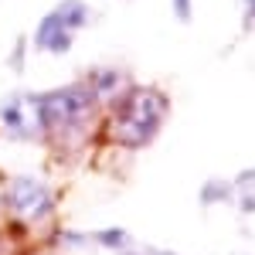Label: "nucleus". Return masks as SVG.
Here are the masks:
<instances>
[{
	"instance_id": "14",
	"label": "nucleus",
	"mask_w": 255,
	"mask_h": 255,
	"mask_svg": "<svg viewBox=\"0 0 255 255\" xmlns=\"http://www.w3.org/2000/svg\"><path fill=\"white\" fill-rule=\"evenodd\" d=\"M242 211H245V215H255V194L242 197Z\"/></svg>"
},
{
	"instance_id": "5",
	"label": "nucleus",
	"mask_w": 255,
	"mask_h": 255,
	"mask_svg": "<svg viewBox=\"0 0 255 255\" xmlns=\"http://www.w3.org/2000/svg\"><path fill=\"white\" fill-rule=\"evenodd\" d=\"M34 44H38L41 51H51V55H65L72 48V31L61 24L58 10L44 14V20H41L38 31H34Z\"/></svg>"
},
{
	"instance_id": "10",
	"label": "nucleus",
	"mask_w": 255,
	"mask_h": 255,
	"mask_svg": "<svg viewBox=\"0 0 255 255\" xmlns=\"http://www.w3.org/2000/svg\"><path fill=\"white\" fill-rule=\"evenodd\" d=\"M24 48H27V41H24V38L14 41V51H10V68H14V72H20V68H24V55H27Z\"/></svg>"
},
{
	"instance_id": "7",
	"label": "nucleus",
	"mask_w": 255,
	"mask_h": 255,
	"mask_svg": "<svg viewBox=\"0 0 255 255\" xmlns=\"http://www.w3.org/2000/svg\"><path fill=\"white\" fill-rule=\"evenodd\" d=\"M55 10H58L61 24H65V27L72 31V34H75L79 27H85V24L92 20V10H89V3H85V0H61Z\"/></svg>"
},
{
	"instance_id": "2",
	"label": "nucleus",
	"mask_w": 255,
	"mask_h": 255,
	"mask_svg": "<svg viewBox=\"0 0 255 255\" xmlns=\"http://www.w3.org/2000/svg\"><path fill=\"white\" fill-rule=\"evenodd\" d=\"M92 113H96V96H92V89L85 82L38 96L41 129H48L55 136H68V133L85 129L92 123Z\"/></svg>"
},
{
	"instance_id": "8",
	"label": "nucleus",
	"mask_w": 255,
	"mask_h": 255,
	"mask_svg": "<svg viewBox=\"0 0 255 255\" xmlns=\"http://www.w3.org/2000/svg\"><path fill=\"white\" fill-rule=\"evenodd\" d=\"M232 194H235L232 184H225V180H208V184L201 187V204H221V201H232Z\"/></svg>"
},
{
	"instance_id": "11",
	"label": "nucleus",
	"mask_w": 255,
	"mask_h": 255,
	"mask_svg": "<svg viewBox=\"0 0 255 255\" xmlns=\"http://www.w3.org/2000/svg\"><path fill=\"white\" fill-rule=\"evenodd\" d=\"M174 14H177V20H191V0H174Z\"/></svg>"
},
{
	"instance_id": "6",
	"label": "nucleus",
	"mask_w": 255,
	"mask_h": 255,
	"mask_svg": "<svg viewBox=\"0 0 255 255\" xmlns=\"http://www.w3.org/2000/svg\"><path fill=\"white\" fill-rule=\"evenodd\" d=\"M89 89H92V96H96V102H113V99L119 96V92H126L129 85H126V79L119 75L116 68H99V72H92V79L85 82Z\"/></svg>"
},
{
	"instance_id": "16",
	"label": "nucleus",
	"mask_w": 255,
	"mask_h": 255,
	"mask_svg": "<svg viewBox=\"0 0 255 255\" xmlns=\"http://www.w3.org/2000/svg\"><path fill=\"white\" fill-rule=\"evenodd\" d=\"M126 255H133V252H126Z\"/></svg>"
},
{
	"instance_id": "9",
	"label": "nucleus",
	"mask_w": 255,
	"mask_h": 255,
	"mask_svg": "<svg viewBox=\"0 0 255 255\" xmlns=\"http://www.w3.org/2000/svg\"><path fill=\"white\" fill-rule=\"evenodd\" d=\"M96 242L102 245V249H116V252H123V249L129 245V235H126L123 228H102V232H96Z\"/></svg>"
},
{
	"instance_id": "4",
	"label": "nucleus",
	"mask_w": 255,
	"mask_h": 255,
	"mask_svg": "<svg viewBox=\"0 0 255 255\" xmlns=\"http://www.w3.org/2000/svg\"><path fill=\"white\" fill-rule=\"evenodd\" d=\"M0 123L14 133V136H34V129H41L38 116V96H10L0 106Z\"/></svg>"
},
{
	"instance_id": "13",
	"label": "nucleus",
	"mask_w": 255,
	"mask_h": 255,
	"mask_svg": "<svg viewBox=\"0 0 255 255\" xmlns=\"http://www.w3.org/2000/svg\"><path fill=\"white\" fill-rule=\"evenodd\" d=\"M245 3V27H255V0H242Z\"/></svg>"
},
{
	"instance_id": "15",
	"label": "nucleus",
	"mask_w": 255,
	"mask_h": 255,
	"mask_svg": "<svg viewBox=\"0 0 255 255\" xmlns=\"http://www.w3.org/2000/svg\"><path fill=\"white\" fill-rule=\"evenodd\" d=\"M146 255H174V252H160V249H146Z\"/></svg>"
},
{
	"instance_id": "1",
	"label": "nucleus",
	"mask_w": 255,
	"mask_h": 255,
	"mask_svg": "<svg viewBox=\"0 0 255 255\" xmlns=\"http://www.w3.org/2000/svg\"><path fill=\"white\" fill-rule=\"evenodd\" d=\"M113 113H116V123H113V136L123 146H143L157 136L160 123L167 116V99L160 96L157 89H126L119 92L113 102Z\"/></svg>"
},
{
	"instance_id": "12",
	"label": "nucleus",
	"mask_w": 255,
	"mask_h": 255,
	"mask_svg": "<svg viewBox=\"0 0 255 255\" xmlns=\"http://www.w3.org/2000/svg\"><path fill=\"white\" fill-rule=\"evenodd\" d=\"M252 180H255V170H245V174H238L235 187H242V191H252Z\"/></svg>"
},
{
	"instance_id": "3",
	"label": "nucleus",
	"mask_w": 255,
	"mask_h": 255,
	"mask_svg": "<svg viewBox=\"0 0 255 255\" xmlns=\"http://www.w3.org/2000/svg\"><path fill=\"white\" fill-rule=\"evenodd\" d=\"M51 204H55L51 191H48L44 184H38L34 177H17V180H10V187H7V208L17 218H24V221L44 218L51 211Z\"/></svg>"
}]
</instances>
